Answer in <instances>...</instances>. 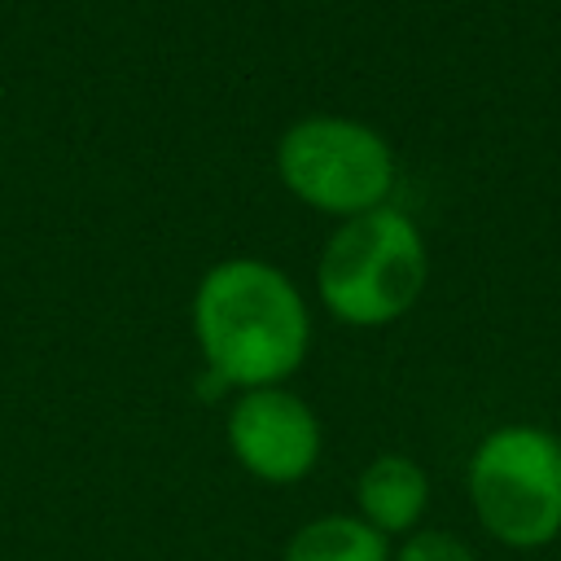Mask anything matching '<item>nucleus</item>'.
<instances>
[{"instance_id": "f257e3e1", "label": "nucleus", "mask_w": 561, "mask_h": 561, "mask_svg": "<svg viewBox=\"0 0 561 561\" xmlns=\"http://www.w3.org/2000/svg\"><path fill=\"white\" fill-rule=\"evenodd\" d=\"M193 333L215 386H280L307 355L311 316L298 285L263 259L215 263L193 294Z\"/></svg>"}, {"instance_id": "f03ea898", "label": "nucleus", "mask_w": 561, "mask_h": 561, "mask_svg": "<svg viewBox=\"0 0 561 561\" xmlns=\"http://www.w3.org/2000/svg\"><path fill=\"white\" fill-rule=\"evenodd\" d=\"M430 250L421 228L394 210L377 206L329 237L316 263V289L329 316L355 329H381L408 316L425 289Z\"/></svg>"}, {"instance_id": "7ed1b4c3", "label": "nucleus", "mask_w": 561, "mask_h": 561, "mask_svg": "<svg viewBox=\"0 0 561 561\" xmlns=\"http://www.w3.org/2000/svg\"><path fill=\"white\" fill-rule=\"evenodd\" d=\"M478 526L517 552L561 535V443L552 430L513 421L478 438L465 469Z\"/></svg>"}, {"instance_id": "20e7f679", "label": "nucleus", "mask_w": 561, "mask_h": 561, "mask_svg": "<svg viewBox=\"0 0 561 561\" xmlns=\"http://www.w3.org/2000/svg\"><path fill=\"white\" fill-rule=\"evenodd\" d=\"M276 171L298 202L337 219H355L386 206L394 188V149L368 123L316 114L280 136Z\"/></svg>"}, {"instance_id": "39448f33", "label": "nucleus", "mask_w": 561, "mask_h": 561, "mask_svg": "<svg viewBox=\"0 0 561 561\" xmlns=\"http://www.w3.org/2000/svg\"><path fill=\"white\" fill-rule=\"evenodd\" d=\"M320 421L285 386L241 390L228 412V447L237 465L272 486L302 482L320 460Z\"/></svg>"}, {"instance_id": "423d86ee", "label": "nucleus", "mask_w": 561, "mask_h": 561, "mask_svg": "<svg viewBox=\"0 0 561 561\" xmlns=\"http://www.w3.org/2000/svg\"><path fill=\"white\" fill-rule=\"evenodd\" d=\"M355 508L386 539L390 535H412V530H421V517L430 508V473L412 456L386 451V456H377L359 469Z\"/></svg>"}, {"instance_id": "0eeeda50", "label": "nucleus", "mask_w": 561, "mask_h": 561, "mask_svg": "<svg viewBox=\"0 0 561 561\" xmlns=\"http://www.w3.org/2000/svg\"><path fill=\"white\" fill-rule=\"evenodd\" d=\"M280 561H390V539L373 530L359 513H329L298 526Z\"/></svg>"}, {"instance_id": "6e6552de", "label": "nucleus", "mask_w": 561, "mask_h": 561, "mask_svg": "<svg viewBox=\"0 0 561 561\" xmlns=\"http://www.w3.org/2000/svg\"><path fill=\"white\" fill-rule=\"evenodd\" d=\"M390 561H478L473 548L451 530H412L390 552Z\"/></svg>"}, {"instance_id": "1a4fd4ad", "label": "nucleus", "mask_w": 561, "mask_h": 561, "mask_svg": "<svg viewBox=\"0 0 561 561\" xmlns=\"http://www.w3.org/2000/svg\"><path fill=\"white\" fill-rule=\"evenodd\" d=\"M557 443H561V430H557Z\"/></svg>"}]
</instances>
